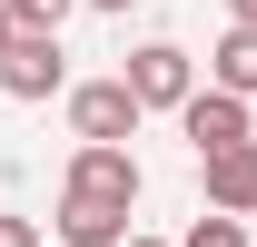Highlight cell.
<instances>
[{
    "mask_svg": "<svg viewBox=\"0 0 257 247\" xmlns=\"http://www.w3.org/2000/svg\"><path fill=\"white\" fill-rule=\"evenodd\" d=\"M139 99H128V79H79L69 89V129H79V149H128L139 139Z\"/></svg>",
    "mask_w": 257,
    "mask_h": 247,
    "instance_id": "6da1fadb",
    "label": "cell"
},
{
    "mask_svg": "<svg viewBox=\"0 0 257 247\" xmlns=\"http://www.w3.org/2000/svg\"><path fill=\"white\" fill-rule=\"evenodd\" d=\"M128 99H139V109H188L198 99V69H188V50H178V40H149V50H128Z\"/></svg>",
    "mask_w": 257,
    "mask_h": 247,
    "instance_id": "7a4b0ae2",
    "label": "cell"
},
{
    "mask_svg": "<svg viewBox=\"0 0 257 247\" xmlns=\"http://www.w3.org/2000/svg\"><path fill=\"white\" fill-rule=\"evenodd\" d=\"M178 129H188V149H198V158L257 149V129H247V99H227V89H198L188 109H178Z\"/></svg>",
    "mask_w": 257,
    "mask_h": 247,
    "instance_id": "3957f363",
    "label": "cell"
},
{
    "mask_svg": "<svg viewBox=\"0 0 257 247\" xmlns=\"http://www.w3.org/2000/svg\"><path fill=\"white\" fill-rule=\"evenodd\" d=\"M60 198H99V208H139V158L128 149H79L69 158Z\"/></svg>",
    "mask_w": 257,
    "mask_h": 247,
    "instance_id": "277c9868",
    "label": "cell"
},
{
    "mask_svg": "<svg viewBox=\"0 0 257 247\" xmlns=\"http://www.w3.org/2000/svg\"><path fill=\"white\" fill-rule=\"evenodd\" d=\"M60 79H69V60H60V40H20V50L0 60V89H10V99H50Z\"/></svg>",
    "mask_w": 257,
    "mask_h": 247,
    "instance_id": "5b68a950",
    "label": "cell"
},
{
    "mask_svg": "<svg viewBox=\"0 0 257 247\" xmlns=\"http://www.w3.org/2000/svg\"><path fill=\"white\" fill-rule=\"evenodd\" d=\"M198 168H208V208H218V217H247V208H257V149L198 158Z\"/></svg>",
    "mask_w": 257,
    "mask_h": 247,
    "instance_id": "8992f818",
    "label": "cell"
},
{
    "mask_svg": "<svg viewBox=\"0 0 257 247\" xmlns=\"http://www.w3.org/2000/svg\"><path fill=\"white\" fill-rule=\"evenodd\" d=\"M60 237H69V247H128V208H99V198H60Z\"/></svg>",
    "mask_w": 257,
    "mask_h": 247,
    "instance_id": "52a82bcc",
    "label": "cell"
},
{
    "mask_svg": "<svg viewBox=\"0 0 257 247\" xmlns=\"http://www.w3.org/2000/svg\"><path fill=\"white\" fill-rule=\"evenodd\" d=\"M208 89H227V99H257V30H227L218 50H208Z\"/></svg>",
    "mask_w": 257,
    "mask_h": 247,
    "instance_id": "ba28073f",
    "label": "cell"
},
{
    "mask_svg": "<svg viewBox=\"0 0 257 247\" xmlns=\"http://www.w3.org/2000/svg\"><path fill=\"white\" fill-rule=\"evenodd\" d=\"M79 10V0H10V20H20V40H60V20Z\"/></svg>",
    "mask_w": 257,
    "mask_h": 247,
    "instance_id": "9c48e42d",
    "label": "cell"
},
{
    "mask_svg": "<svg viewBox=\"0 0 257 247\" xmlns=\"http://www.w3.org/2000/svg\"><path fill=\"white\" fill-rule=\"evenodd\" d=\"M188 247H247V227H237V217H218V208H208V217H198V227H188Z\"/></svg>",
    "mask_w": 257,
    "mask_h": 247,
    "instance_id": "30bf717a",
    "label": "cell"
},
{
    "mask_svg": "<svg viewBox=\"0 0 257 247\" xmlns=\"http://www.w3.org/2000/svg\"><path fill=\"white\" fill-rule=\"evenodd\" d=\"M0 247H40V227L30 217H0Z\"/></svg>",
    "mask_w": 257,
    "mask_h": 247,
    "instance_id": "8fae6325",
    "label": "cell"
},
{
    "mask_svg": "<svg viewBox=\"0 0 257 247\" xmlns=\"http://www.w3.org/2000/svg\"><path fill=\"white\" fill-rule=\"evenodd\" d=\"M10 50H20V20H10V0H0V60H10Z\"/></svg>",
    "mask_w": 257,
    "mask_h": 247,
    "instance_id": "7c38bea8",
    "label": "cell"
},
{
    "mask_svg": "<svg viewBox=\"0 0 257 247\" xmlns=\"http://www.w3.org/2000/svg\"><path fill=\"white\" fill-rule=\"evenodd\" d=\"M227 30H257V0H227Z\"/></svg>",
    "mask_w": 257,
    "mask_h": 247,
    "instance_id": "4fadbf2b",
    "label": "cell"
},
{
    "mask_svg": "<svg viewBox=\"0 0 257 247\" xmlns=\"http://www.w3.org/2000/svg\"><path fill=\"white\" fill-rule=\"evenodd\" d=\"M89 10H139V0H89Z\"/></svg>",
    "mask_w": 257,
    "mask_h": 247,
    "instance_id": "5bb4252c",
    "label": "cell"
},
{
    "mask_svg": "<svg viewBox=\"0 0 257 247\" xmlns=\"http://www.w3.org/2000/svg\"><path fill=\"white\" fill-rule=\"evenodd\" d=\"M128 247H159V237H128Z\"/></svg>",
    "mask_w": 257,
    "mask_h": 247,
    "instance_id": "9a60e30c",
    "label": "cell"
}]
</instances>
